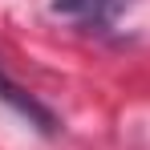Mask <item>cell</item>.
I'll return each instance as SVG.
<instances>
[{
  "mask_svg": "<svg viewBox=\"0 0 150 150\" xmlns=\"http://www.w3.org/2000/svg\"><path fill=\"white\" fill-rule=\"evenodd\" d=\"M130 0H53L49 12L53 16H65V21H77L81 28H114V21L126 12Z\"/></svg>",
  "mask_w": 150,
  "mask_h": 150,
  "instance_id": "1",
  "label": "cell"
},
{
  "mask_svg": "<svg viewBox=\"0 0 150 150\" xmlns=\"http://www.w3.org/2000/svg\"><path fill=\"white\" fill-rule=\"evenodd\" d=\"M0 101H4V105H12V110H16L25 122H33L41 134H57V118H53V110H45L41 101L33 98L28 89H21V85L4 73V69H0Z\"/></svg>",
  "mask_w": 150,
  "mask_h": 150,
  "instance_id": "2",
  "label": "cell"
}]
</instances>
